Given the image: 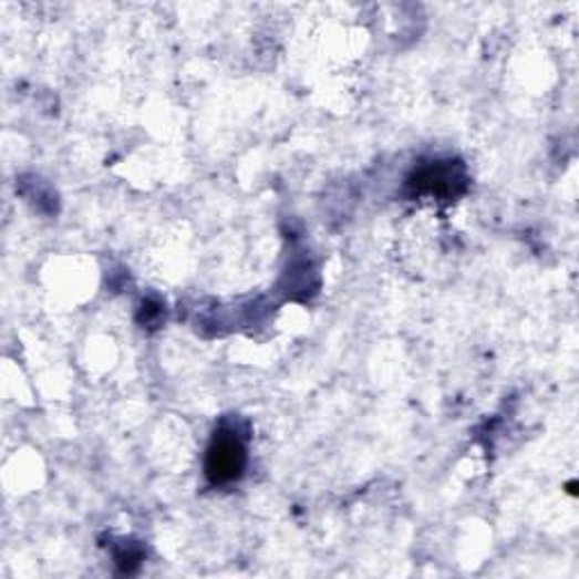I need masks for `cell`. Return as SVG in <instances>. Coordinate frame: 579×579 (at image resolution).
Wrapping results in <instances>:
<instances>
[{
  "label": "cell",
  "instance_id": "1",
  "mask_svg": "<svg viewBox=\"0 0 579 579\" xmlns=\"http://www.w3.org/2000/svg\"><path fill=\"white\" fill-rule=\"evenodd\" d=\"M245 466V448L234 433H220L208 448L206 473L214 483L236 480Z\"/></svg>",
  "mask_w": 579,
  "mask_h": 579
}]
</instances>
